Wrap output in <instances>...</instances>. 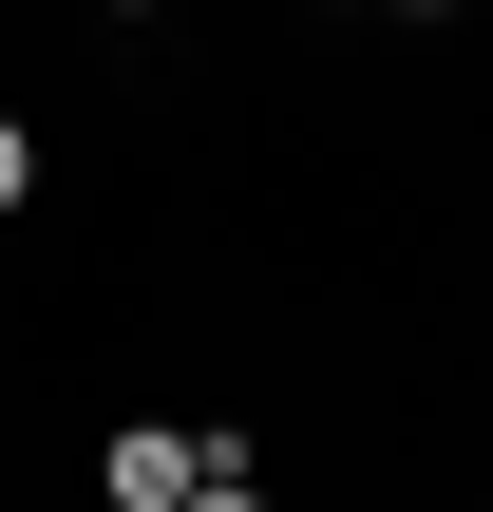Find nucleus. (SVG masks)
Listing matches in <instances>:
<instances>
[{
  "instance_id": "obj_1",
  "label": "nucleus",
  "mask_w": 493,
  "mask_h": 512,
  "mask_svg": "<svg viewBox=\"0 0 493 512\" xmlns=\"http://www.w3.org/2000/svg\"><path fill=\"white\" fill-rule=\"evenodd\" d=\"M95 494H114V512H190V494H209V437H171V418H133V437L95 456Z\"/></svg>"
},
{
  "instance_id": "obj_2",
  "label": "nucleus",
  "mask_w": 493,
  "mask_h": 512,
  "mask_svg": "<svg viewBox=\"0 0 493 512\" xmlns=\"http://www.w3.org/2000/svg\"><path fill=\"white\" fill-rule=\"evenodd\" d=\"M19 190H38V133H19V114H0V209H19Z\"/></svg>"
},
{
  "instance_id": "obj_3",
  "label": "nucleus",
  "mask_w": 493,
  "mask_h": 512,
  "mask_svg": "<svg viewBox=\"0 0 493 512\" xmlns=\"http://www.w3.org/2000/svg\"><path fill=\"white\" fill-rule=\"evenodd\" d=\"M190 512H266V494H247V456H209V494H190Z\"/></svg>"
},
{
  "instance_id": "obj_4",
  "label": "nucleus",
  "mask_w": 493,
  "mask_h": 512,
  "mask_svg": "<svg viewBox=\"0 0 493 512\" xmlns=\"http://www.w3.org/2000/svg\"><path fill=\"white\" fill-rule=\"evenodd\" d=\"M114 19H152V0H114Z\"/></svg>"
},
{
  "instance_id": "obj_5",
  "label": "nucleus",
  "mask_w": 493,
  "mask_h": 512,
  "mask_svg": "<svg viewBox=\"0 0 493 512\" xmlns=\"http://www.w3.org/2000/svg\"><path fill=\"white\" fill-rule=\"evenodd\" d=\"M323 19H361V0H323Z\"/></svg>"
}]
</instances>
